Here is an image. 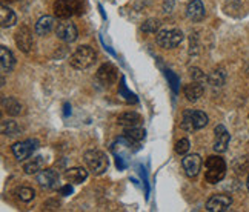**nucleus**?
<instances>
[{
    "mask_svg": "<svg viewBox=\"0 0 249 212\" xmlns=\"http://www.w3.org/2000/svg\"><path fill=\"white\" fill-rule=\"evenodd\" d=\"M95 60H97V53L94 51V48H91L89 45H82L70 57V65L74 70L83 71L91 68Z\"/></svg>",
    "mask_w": 249,
    "mask_h": 212,
    "instance_id": "1",
    "label": "nucleus"
},
{
    "mask_svg": "<svg viewBox=\"0 0 249 212\" xmlns=\"http://www.w3.org/2000/svg\"><path fill=\"white\" fill-rule=\"evenodd\" d=\"M205 180L209 185H217L226 176V161L220 156H209L205 161Z\"/></svg>",
    "mask_w": 249,
    "mask_h": 212,
    "instance_id": "2",
    "label": "nucleus"
},
{
    "mask_svg": "<svg viewBox=\"0 0 249 212\" xmlns=\"http://www.w3.org/2000/svg\"><path fill=\"white\" fill-rule=\"evenodd\" d=\"M83 160L88 166L89 172L94 176H102L105 172L108 171L109 168V159L105 152L97 151V149H91V151H86Z\"/></svg>",
    "mask_w": 249,
    "mask_h": 212,
    "instance_id": "3",
    "label": "nucleus"
},
{
    "mask_svg": "<svg viewBox=\"0 0 249 212\" xmlns=\"http://www.w3.org/2000/svg\"><path fill=\"white\" fill-rule=\"evenodd\" d=\"M209 123L208 115L203 111L198 109H185L181 114V122H180V128L185 131H198L203 129L206 124Z\"/></svg>",
    "mask_w": 249,
    "mask_h": 212,
    "instance_id": "4",
    "label": "nucleus"
},
{
    "mask_svg": "<svg viewBox=\"0 0 249 212\" xmlns=\"http://www.w3.org/2000/svg\"><path fill=\"white\" fill-rule=\"evenodd\" d=\"M53 11L57 18L66 20L74 14H82V6L79 0H55L53 5Z\"/></svg>",
    "mask_w": 249,
    "mask_h": 212,
    "instance_id": "5",
    "label": "nucleus"
},
{
    "mask_svg": "<svg viewBox=\"0 0 249 212\" xmlns=\"http://www.w3.org/2000/svg\"><path fill=\"white\" fill-rule=\"evenodd\" d=\"M183 33L180 30H163V31H159L156 34V42L160 48L163 50H174L177 48L181 42H183Z\"/></svg>",
    "mask_w": 249,
    "mask_h": 212,
    "instance_id": "6",
    "label": "nucleus"
},
{
    "mask_svg": "<svg viewBox=\"0 0 249 212\" xmlns=\"http://www.w3.org/2000/svg\"><path fill=\"white\" fill-rule=\"evenodd\" d=\"M39 146H40V143L37 139H28V140H22V141L14 143L11 146V151L18 161H23L26 159H30L33 154L39 149Z\"/></svg>",
    "mask_w": 249,
    "mask_h": 212,
    "instance_id": "7",
    "label": "nucleus"
},
{
    "mask_svg": "<svg viewBox=\"0 0 249 212\" xmlns=\"http://www.w3.org/2000/svg\"><path fill=\"white\" fill-rule=\"evenodd\" d=\"M37 183L43 191H55L59 189V183H60V174L53 168L42 169L39 174H37Z\"/></svg>",
    "mask_w": 249,
    "mask_h": 212,
    "instance_id": "8",
    "label": "nucleus"
},
{
    "mask_svg": "<svg viewBox=\"0 0 249 212\" xmlns=\"http://www.w3.org/2000/svg\"><path fill=\"white\" fill-rule=\"evenodd\" d=\"M14 42L17 45V48L20 50L22 53L28 54L31 53L33 50V45H34V35L33 31L28 28L26 25H22L17 28V31L14 34Z\"/></svg>",
    "mask_w": 249,
    "mask_h": 212,
    "instance_id": "9",
    "label": "nucleus"
},
{
    "mask_svg": "<svg viewBox=\"0 0 249 212\" xmlns=\"http://www.w3.org/2000/svg\"><path fill=\"white\" fill-rule=\"evenodd\" d=\"M117 77H119V71L112 63H103L97 70V74H95V79H97V82L102 86H105V88H108V86L116 83Z\"/></svg>",
    "mask_w": 249,
    "mask_h": 212,
    "instance_id": "10",
    "label": "nucleus"
},
{
    "mask_svg": "<svg viewBox=\"0 0 249 212\" xmlns=\"http://www.w3.org/2000/svg\"><path fill=\"white\" fill-rule=\"evenodd\" d=\"M55 35H57V38H60V40L65 43H72V42L77 40L79 31H77V28H75L74 23L65 20V22H62L55 26Z\"/></svg>",
    "mask_w": 249,
    "mask_h": 212,
    "instance_id": "11",
    "label": "nucleus"
},
{
    "mask_svg": "<svg viewBox=\"0 0 249 212\" xmlns=\"http://www.w3.org/2000/svg\"><path fill=\"white\" fill-rule=\"evenodd\" d=\"M232 205V197L225 194H215L206 201V211L209 212H225Z\"/></svg>",
    "mask_w": 249,
    "mask_h": 212,
    "instance_id": "12",
    "label": "nucleus"
},
{
    "mask_svg": "<svg viewBox=\"0 0 249 212\" xmlns=\"http://www.w3.org/2000/svg\"><path fill=\"white\" fill-rule=\"evenodd\" d=\"M214 151L218 154L226 152L229 141H231V134L228 132V129L225 128V124H217L214 129Z\"/></svg>",
    "mask_w": 249,
    "mask_h": 212,
    "instance_id": "13",
    "label": "nucleus"
},
{
    "mask_svg": "<svg viewBox=\"0 0 249 212\" xmlns=\"http://www.w3.org/2000/svg\"><path fill=\"white\" fill-rule=\"evenodd\" d=\"M202 165H203V161L198 154H189V156H186L183 160H181V166H183L185 174L189 178H194L198 176L200 169H202Z\"/></svg>",
    "mask_w": 249,
    "mask_h": 212,
    "instance_id": "14",
    "label": "nucleus"
},
{
    "mask_svg": "<svg viewBox=\"0 0 249 212\" xmlns=\"http://www.w3.org/2000/svg\"><path fill=\"white\" fill-rule=\"evenodd\" d=\"M186 17L193 22H202L206 17V9L202 0H191L186 6Z\"/></svg>",
    "mask_w": 249,
    "mask_h": 212,
    "instance_id": "15",
    "label": "nucleus"
},
{
    "mask_svg": "<svg viewBox=\"0 0 249 212\" xmlns=\"http://www.w3.org/2000/svg\"><path fill=\"white\" fill-rule=\"evenodd\" d=\"M2 108L11 117H18V115H22L25 112L23 105L16 97H2Z\"/></svg>",
    "mask_w": 249,
    "mask_h": 212,
    "instance_id": "16",
    "label": "nucleus"
},
{
    "mask_svg": "<svg viewBox=\"0 0 249 212\" xmlns=\"http://www.w3.org/2000/svg\"><path fill=\"white\" fill-rule=\"evenodd\" d=\"M117 124L122 128H132V126H140L142 124V115L134 112V111H126L120 114L117 117Z\"/></svg>",
    "mask_w": 249,
    "mask_h": 212,
    "instance_id": "17",
    "label": "nucleus"
},
{
    "mask_svg": "<svg viewBox=\"0 0 249 212\" xmlns=\"http://www.w3.org/2000/svg\"><path fill=\"white\" fill-rule=\"evenodd\" d=\"M0 66H2V72H11L16 66V57L14 54L8 50L6 46H0Z\"/></svg>",
    "mask_w": 249,
    "mask_h": 212,
    "instance_id": "18",
    "label": "nucleus"
},
{
    "mask_svg": "<svg viewBox=\"0 0 249 212\" xmlns=\"http://www.w3.org/2000/svg\"><path fill=\"white\" fill-rule=\"evenodd\" d=\"M203 92H205V86H203V83H200V82H193V83L186 85L183 88V94H185L186 100L193 102V103H196L200 97H202Z\"/></svg>",
    "mask_w": 249,
    "mask_h": 212,
    "instance_id": "19",
    "label": "nucleus"
},
{
    "mask_svg": "<svg viewBox=\"0 0 249 212\" xmlns=\"http://www.w3.org/2000/svg\"><path fill=\"white\" fill-rule=\"evenodd\" d=\"M54 26H55L54 17H51V16H43V17L39 18V20H37L34 31H36L37 35L45 37V35H48V34H50L54 30Z\"/></svg>",
    "mask_w": 249,
    "mask_h": 212,
    "instance_id": "20",
    "label": "nucleus"
},
{
    "mask_svg": "<svg viewBox=\"0 0 249 212\" xmlns=\"http://www.w3.org/2000/svg\"><path fill=\"white\" fill-rule=\"evenodd\" d=\"M65 178L70 183H74V185H80V183H83L86 178H88V171L80 166L70 168L65 172Z\"/></svg>",
    "mask_w": 249,
    "mask_h": 212,
    "instance_id": "21",
    "label": "nucleus"
},
{
    "mask_svg": "<svg viewBox=\"0 0 249 212\" xmlns=\"http://www.w3.org/2000/svg\"><path fill=\"white\" fill-rule=\"evenodd\" d=\"M22 126L14 120H3L2 122V134L9 139H17L22 136Z\"/></svg>",
    "mask_w": 249,
    "mask_h": 212,
    "instance_id": "22",
    "label": "nucleus"
},
{
    "mask_svg": "<svg viewBox=\"0 0 249 212\" xmlns=\"http://www.w3.org/2000/svg\"><path fill=\"white\" fill-rule=\"evenodd\" d=\"M17 23V16L11 8L6 5L0 6V25L2 28H11Z\"/></svg>",
    "mask_w": 249,
    "mask_h": 212,
    "instance_id": "23",
    "label": "nucleus"
},
{
    "mask_svg": "<svg viewBox=\"0 0 249 212\" xmlns=\"http://www.w3.org/2000/svg\"><path fill=\"white\" fill-rule=\"evenodd\" d=\"M43 166H45V159L42 156H37V157H33L30 161L25 163L23 171L28 176H34V174H39V172L43 169Z\"/></svg>",
    "mask_w": 249,
    "mask_h": 212,
    "instance_id": "24",
    "label": "nucleus"
},
{
    "mask_svg": "<svg viewBox=\"0 0 249 212\" xmlns=\"http://www.w3.org/2000/svg\"><path fill=\"white\" fill-rule=\"evenodd\" d=\"M145 136H146V132H145V129L143 128H140V126H132V128H124V131H123V137H126L129 141H132V143H140L143 139H145Z\"/></svg>",
    "mask_w": 249,
    "mask_h": 212,
    "instance_id": "25",
    "label": "nucleus"
},
{
    "mask_svg": "<svg viewBox=\"0 0 249 212\" xmlns=\"http://www.w3.org/2000/svg\"><path fill=\"white\" fill-rule=\"evenodd\" d=\"M225 82H226V72L222 68L214 70L208 75V83L213 85V86H223Z\"/></svg>",
    "mask_w": 249,
    "mask_h": 212,
    "instance_id": "26",
    "label": "nucleus"
},
{
    "mask_svg": "<svg viewBox=\"0 0 249 212\" xmlns=\"http://www.w3.org/2000/svg\"><path fill=\"white\" fill-rule=\"evenodd\" d=\"M160 20L159 18H148V20L143 22L142 25V31L143 33H146V34H157L159 30H160Z\"/></svg>",
    "mask_w": 249,
    "mask_h": 212,
    "instance_id": "27",
    "label": "nucleus"
},
{
    "mask_svg": "<svg viewBox=\"0 0 249 212\" xmlns=\"http://www.w3.org/2000/svg\"><path fill=\"white\" fill-rule=\"evenodd\" d=\"M17 197L22 201H25V203H30V201L36 198V191L30 186H22L17 189Z\"/></svg>",
    "mask_w": 249,
    "mask_h": 212,
    "instance_id": "28",
    "label": "nucleus"
},
{
    "mask_svg": "<svg viewBox=\"0 0 249 212\" xmlns=\"http://www.w3.org/2000/svg\"><path fill=\"white\" fill-rule=\"evenodd\" d=\"M165 74H166V79H168V82H169V85H171L172 91H174V94H178V91H180V88H178L180 79H178V77H177L174 72H172V71H169V70H166Z\"/></svg>",
    "mask_w": 249,
    "mask_h": 212,
    "instance_id": "29",
    "label": "nucleus"
},
{
    "mask_svg": "<svg viewBox=\"0 0 249 212\" xmlns=\"http://www.w3.org/2000/svg\"><path fill=\"white\" fill-rule=\"evenodd\" d=\"M189 148H191V143H189V140L188 139H180L177 143H176V152L178 154V156H185V154L189 151Z\"/></svg>",
    "mask_w": 249,
    "mask_h": 212,
    "instance_id": "30",
    "label": "nucleus"
},
{
    "mask_svg": "<svg viewBox=\"0 0 249 212\" xmlns=\"http://www.w3.org/2000/svg\"><path fill=\"white\" fill-rule=\"evenodd\" d=\"M189 75L193 77L194 82H200V83H203L205 80L208 82V75L202 70H200V68H191L189 70Z\"/></svg>",
    "mask_w": 249,
    "mask_h": 212,
    "instance_id": "31",
    "label": "nucleus"
},
{
    "mask_svg": "<svg viewBox=\"0 0 249 212\" xmlns=\"http://www.w3.org/2000/svg\"><path fill=\"white\" fill-rule=\"evenodd\" d=\"M119 94H120V95H126V100H128V102H137L136 95L131 94V92L126 89V86H124V80H123V79H122V85H120V91H119Z\"/></svg>",
    "mask_w": 249,
    "mask_h": 212,
    "instance_id": "32",
    "label": "nucleus"
},
{
    "mask_svg": "<svg viewBox=\"0 0 249 212\" xmlns=\"http://www.w3.org/2000/svg\"><path fill=\"white\" fill-rule=\"evenodd\" d=\"M176 2H177V0H163V3H161V13H163V14L172 13Z\"/></svg>",
    "mask_w": 249,
    "mask_h": 212,
    "instance_id": "33",
    "label": "nucleus"
},
{
    "mask_svg": "<svg viewBox=\"0 0 249 212\" xmlns=\"http://www.w3.org/2000/svg\"><path fill=\"white\" fill-rule=\"evenodd\" d=\"M72 186L70 185V183H68V185H65V186H62L60 189H59V192H60V195L62 197H68V195H71L72 194Z\"/></svg>",
    "mask_w": 249,
    "mask_h": 212,
    "instance_id": "34",
    "label": "nucleus"
},
{
    "mask_svg": "<svg viewBox=\"0 0 249 212\" xmlns=\"http://www.w3.org/2000/svg\"><path fill=\"white\" fill-rule=\"evenodd\" d=\"M246 188H248V191H249V176H248V180H246Z\"/></svg>",
    "mask_w": 249,
    "mask_h": 212,
    "instance_id": "35",
    "label": "nucleus"
},
{
    "mask_svg": "<svg viewBox=\"0 0 249 212\" xmlns=\"http://www.w3.org/2000/svg\"><path fill=\"white\" fill-rule=\"evenodd\" d=\"M246 71L249 72V60H248V65H246Z\"/></svg>",
    "mask_w": 249,
    "mask_h": 212,
    "instance_id": "36",
    "label": "nucleus"
},
{
    "mask_svg": "<svg viewBox=\"0 0 249 212\" xmlns=\"http://www.w3.org/2000/svg\"><path fill=\"white\" fill-rule=\"evenodd\" d=\"M5 2H17V0H5Z\"/></svg>",
    "mask_w": 249,
    "mask_h": 212,
    "instance_id": "37",
    "label": "nucleus"
}]
</instances>
